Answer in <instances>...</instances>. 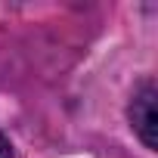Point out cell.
Here are the masks:
<instances>
[{
  "mask_svg": "<svg viewBox=\"0 0 158 158\" xmlns=\"http://www.w3.org/2000/svg\"><path fill=\"white\" fill-rule=\"evenodd\" d=\"M155 99H158V90H155V81L152 77H143L136 84L133 96H130V106H127V118H130V127L136 130V136L143 139L146 149H155V127H158V115H155Z\"/></svg>",
  "mask_w": 158,
  "mask_h": 158,
  "instance_id": "cell-1",
  "label": "cell"
},
{
  "mask_svg": "<svg viewBox=\"0 0 158 158\" xmlns=\"http://www.w3.org/2000/svg\"><path fill=\"white\" fill-rule=\"evenodd\" d=\"M0 158H13V146H10V139L0 133Z\"/></svg>",
  "mask_w": 158,
  "mask_h": 158,
  "instance_id": "cell-2",
  "label": "cell"
}]
</instances>
